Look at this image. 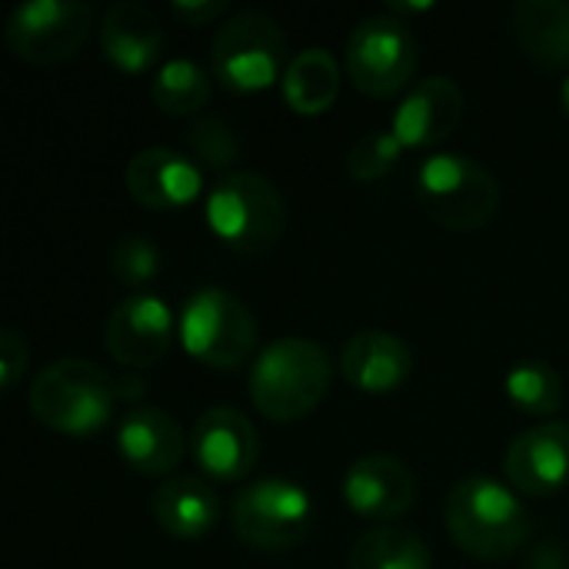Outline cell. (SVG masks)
Listing matches in <instances>:
<instances>
[{"label": "cell", "mask_w": 569, "mask_h": 569, "mask_svg": "<svg viewBox=\"0 0 569 569\" xmlns=\"http://www.w3.org/2000/svg\"><path fill=\"white\" fill-rule=\"evenodd\" d=\"M450 540L477 560H507L530 540V513L510 483L487 473L453 483L443 503Z\"/></svg>", "instance_id": "obj_1"}, {"label": "cell", "mask_w": 569, "mask_h": 569, "mask_svg": "<svg viewBox=\"0 0 569 569\" xmlns=\"http://www.w3.org/2000/svg\"><path fill=\"white\" fill-rule=\"evenodd\" d=\"M333 380L330 353L307 337H280L267 343L250 370V400L273 423L303 420L320 407Z\"/></svg>", "instance_id": "obj_2"}, {"label": "cell", "mask_w": 569, "mask_h": 569, "mask_svg": "<svg viewBox=\"0 0 569 569\" xmlns=\"http://www.w3.org/2000/svg\"><path fill=\"white\" fill-rule=\"evenodd\" d=\"M27 403L40 427L63 437H93L113 417L117 380L93 360L67 357L33 377Z\"/></svg>", "instance_id": "obj_3"}, {"label": "cell", "mask_w": 569, "mask_h": 569, "mask_svg": "<svg viewBox=\"0 0 569 569\" xmlns=\"http://www.w3.org/2000/svg\"><path fill=\"white\" fill-rule=\"evenodd\" d=\"M207 227L237 253H267L287 230V203L270 177L233 170L207 193Z\"/></svg>", "instance_id": "obj_4"}, {"label": "cell", "mask_w": 569, "mask_h": 569, "mask_svg": "<svg viewBox=\"0 0 569 569\" xmlns=\"http://www.w3.org/2000/svg\"><path fill=\"white\" fill-rule=\"evenodd\" d=\"M417 197L433 223L457 233L487 227L503 203L497 177L467 153L427 157L417 170Z\"/></svg>", "instance_id": "obj_5"}, {"label": "cell", "mask_w": 569, "mask_h": 569, "mask_svg": "<svg viewBox=\"0 0 569 569\" xmlns=\"http://www.w3.org/2000/svg\"><path fill=\"white\" fill-rule=\"evenodd\" d=\"M177 333L183 350L220 373L243 367L260 343L257 320L250 307L223 287H200L187 297Z\"/></svg>", "instance_id": "obj_6"}, {"label": "cell", "mask_w": 569, "mask_h": 569, "mask_svg": "<svg viewBox=\"0 0 569 569\" xmlns=\"http://www.w3.org/2000/svg\"><path fill=\"white\" fill-rule=\"evenodd\" d=\"M210 60L227 90L257 93L287 73V30L263 10H240L217 30Z\"/></svg>", "instance_id": "obj_7"}, {"label": "cell", "mask_w": 569, "mask_h": 569, "mask_svg": "<svg viewBox=\"0 0 569 569\" xmlns=\"http://www.w3.org/2000/svg\"><path fill=\"white\" fill-rule=\"evenodd\" d=\"M230 520L243 543L267 553H283L307 543L317 527L310 493L287 477L247 483L233 500Z\"/></svg>", "instance_id": "obj_8"}, {"label": "cell", "mask_w": 569, "mask_h": 569, "mask_svg": "<svg viewBox=\"0 0 569 569\" xmlns=\"http://www.w3.org/2000/svg\"><path fill=\"white\" fill-rule=\"evenodd\" d=\"M420 63V47L407 20L370 13L347 37V73L370 97H397L410 87Z\"/></svg>", "instance_id": "obj_9"}, {"label": "cell", "mask_w": 569, "mask_h": 569, "mask_svg": "<svg viewBox=\"0 0 569 569\" xmlns=\"http://www.w3.org/2000/svg\"><path fill=\"white\" fill-rule=\"evenodd\" d=\"M93 30V7L80 0H23L3 23V43L17 60L53 67L80 53Z\"/></svg>", "instance_id": "obj_10"}, {"label": "cell", "mask_w": 569, "mask_h": 569, "mask_svg": "<svg viewBox=\"0 0 569 569\" xmlns=\"http://www.w3.org/2000/svg\"><path fill=\"white\" fill-rule=\"evenodd\" d=\"M177 320L170 307L153 293L123 297L103 323V343L110 357L127 370L157 367L173 347Z\"/></svg>", "instance_id": "obj_11"}, {"label": "cell", "mask_w": 569, "mask_h": 569, "mask_svg": "<svg viewBox=\"0 0 569 569\" xmlns=\"http://www.w3.org/2000/svg\"><path fill=\"white\" fill-rule=\"evenodd\" d=\"M190 453L207 480L237 483L253 473L260 460V437L250 417L237 407H210L193 423Z\"/></svg>", "instance_id": "obj_12"}, {"label": "cell", "mask_w": 569, "mask_h": 569, "mask_svg": "<svg viewBox=\"0 0 569 569\" xmlns=\"http://www.w3.org/2000/svg\"><path fill=\"white\" fill-rule=\"evenodd\" d=\"M503 477L523 497H553L569 487V423L523 430L503 453Z\"/></svg>", "instance_id": "obj_13"}, {"label": "cell", "mask_w": 569, "mask_h": 569, "mask_svg": "<svg viewBox=\"0 0 569 569\" xmlns=\"http://www.w3.org/2000/svg\"><path fill=\"white\" fill-rule=\"evenodd\" d=\"M343 500L367 520H400L417 503V477L393 453H363L343 473Z\"/></svg>", "instance_id": "obj_14"}, {"label": "cell", "mask_w": 569, "mask_h": 569, "mask_svg": "<svg viewBox=\"0 0 569 569\" xmlns=\"http://www.w3.org/2000/svg\"><path fill=\"white\" fill-rule=\"evenodd\" d=\"M123 187L140 207L173 213L200 197L203 173L190 157L173 147H147L127 160Z\"/></svg>", "instance_id": "obj_15"}, {"label": "cell", "mask_w": 569, "mask_h": 569, "mask_svg": "<svg viewBox=\"0 0 569 569\" xmlns=\"http://www.w3.org/2000/svg\"><path fill=\"white\" fill-rule=\"evenodd\" d=\"M463 120V90L453 77L443 73H430L423 80H417L400 107L393 110V133L407 150L417 147H433L440 140H447Z\"/></svg>", "instance_id": "obj_16"}, {"label": "cell", "mask_w": 569, "mask_h": 569, "mask_svg": "<svg viewBox=\"0 0 569 569\" xmlns=\"http://www.w3.org/2000/svg\"><path fill=\"white\" fill-rule=\"evenodd\" d=\"M117 450L140 477H170L183 453V427L160 407H133L117 427Z\"/></svg>", "instance_id": "obj_17"}, {"label": "cell", "mask_w": 569, "mask_h": 569, "mask_svg": "<svg viewBox=\"0 0 569 569\" xmlns=\"http://www.w3.org/2000/svg\"><path fill=\"white\" fill-rule=\"evenodd\" d=\"M97 40H100L103 57L123 73L150 70L167 47L160 17L150 7L133 3V0H120L107 7V13L97 23Z\"/></svg>", "instance_id": "obj_18"}, {"label": "cell", "mask_w": 569, "mask_h": 569, "mask_svg": "<svg viewBox=\"0 0 569 569\" xmlns=\"http://www.w3.org/2000/svg\"><path fill=\"white\" fill-rule=\"evenodd\" d=\"M340 373L360 393H393L413 373V353L407 340L387 330H360L340 350Z\"/></svg>", "instance_id": "obj_19"}, {"label": "cell", "mask_w": 569, "mask_h": 569, "mask_svg": "<svg viewBox=\"0 0 569 569\" xmlns=\"http://www.w3.org/2000/svg\"><path fill=\"white\" fill-rule=\"evenodd\" d=\"M153 523L173 540H203L220 520V497L207 477H167L150 497Z\"/></svg>", "instance_id": "obj_20"}, {"label": "cell", "mask_w": 569, "mask_h": 569, "mask_svg": "<svg viewBox=\"0 0 569 569\" xmlns=\"http://www.w3.org/2000/svg\"><path fill=\"white\" fill-rule=\"evenodd\" d=\"M520 50L543 70L569 67V0H520L510 10Z\"/></svg>", "instance_id": "obj_21"}, {"label": "cell", "mask_w": 569, "mask_h": 569, "mask_svg": "<svg viewBox=\"0 0 569 569\" xmlns=\"http://www.w3.org/2000/svg\"><path fill=\"white\" fill-rule=\"evenodd\" d=\"M340 83H343L340 60L327 47H303L287 63V73L280 80L283 100L290 103L293 113H303V117H317L330 110L340 93Z\"/></svg>", "instance_id": "obj_22"}, {"label": "cell", "mask_w": 569, "mask_h": 569, "mask_svg": "<svg viewBox=\"0 0 569 569\" xmlns=\"http://www.w3.org/2000/svg\"><path fill=\"white\" fill-rule=\"evenodd\" d=\"M347 569H433V563L430 547L413 530L373 527L353 543Z\"/></svg>", "instance_id": "obj_23"}, {"label": "cell", "mask_w": 569, "mask_h": 569, "mask_svg": "<svg viewBox=\"0 0 569 569\" xmlns=\"http://www.w3.org/2000/svg\"><path fill=\"white\" fill-rule=\"evenodd\" d=\"M150 97L163 113H173V117L197 113L210 100V73L197 60L173 57L160 63L150 83Z\"/></svg>", "instance_id": "obj_24"}, {"label": "cell", "mask_w": 569, "mask_h": 569, "mask_svg": "<svg viewBox=\"0 0 569 569\" xmlns=\"http://www.w3.org/2000/svg\"><path fill=\"white\" fill-rule=\"evenodd\" d=\"M503 390L510 397V403L530 417H550L563 407V380L560 373L547 363V360H523L517 363L507 380Z\"/></svg>", "instance_id": "obj_25"}, {"label": "cell", "mask_w": 569, "mask_h": 569, "mask_svg": "<svg viewBox=\"0 0 569 569\" xmlns=\"http://www.w3.org/2000/svg\"><path fill=\"white\" fill-rule=\"evenodd\" d=\"M110 270L127 287H147L163 270V250L143 233L120 237L110 250Z\"/></svg>", "instance_id": "obj_26"}, {"label": "cell", "mask_w": 569, "mask_h": 569, "mask_svg": "<svg viewBox=\"0 0 569 569\" xmlns=\"http://www.w3.org/2000/svg\"><path fill=\"white\" fill-rule=\"evenodd\" d=\"M403 150H407V147L397 140L393 130H370V133H363V137L350 147V153H347V170H350V177L360 180V183L380 180V177H387V173L400 163Z\"/></svg>", "instance_id": "obj_27"}, {"label": "cell", "mask_w": 569, "mask_h": 569, "mask_svg": "<svg viewBox=\"0 0 569 569\" xmlns=\"http://www.w3.org/2000/svg\"><path fill=\"white\" fill-rule=\"evenodd\" d=\"M187 137H190V147H193L197 160H203L210 170H227L243 153V143H240L237 130L223 117H200L190 127Z\"/></svg>", "instance_id": "obj_28"}, {"label": "cell", "mask_w": 569, "mask_h": 569, "mask_svg": "<svg viewBox=\"0 0 569 569\" xmlns=\"http://www.w3.org/2000/svg\"><path fill=\"white\" fill-rule=\"evenodd\" d=\"M27 363H30L27 340L13 327H3L0 330V390H13L23 380Z\"/></svg>", "instance_id": "obj_29"}, {"label": "cell", "mask_w": 569, "mask_h": 569, "mask_svg": "<svg viewBox=\"0 0 569 569\" xmlns=\"http://www.w3.org/2000/svg\"><path fill=\"white\" fill-rule=\"evenodd\" d=\"M227 7H230L227 0H173V3H170L173 17H180V20H187V23H197V27H203V23L223 17Z\"/></svg>", "instance_id": "obj_30"}, {"label": "cell", "mask_w": 569, "mask_h": 569, "mask_svg": "<svg viewBox=\"0 0 569 569\" xmlns=\"http://www.w3.org/2000/svg\"><path fill=\"white\" fill-rule=\"evenodd\" d=\"M527 569H569V553L557 543H540L530 557Z\"/></svg>", "instance_id": "obj_31"}, {"label": "cell", "mask_w": 569, "mask_h": 569, "mask_svg": "<svg viewBox=\"0 0 569 569\" xmlns=\"http://www.w3.org/2000/svg\"><path fill=\"white\" fill-rule=\"evenodd\" d=\"M147 393V383L140 380V373H123L120 380H117V400H140Z\"/></svg>", "instance_id": "obj_32"}, {"label": "cell", "mask_w": 569, "mask_h": 569, "mask_svg": "<svg viewBox=\"0 0 569 569\" xmlns=\"http://www.w3.org/2000/svg\"><path fill=\"white\" fill-rule=\"evenodd\" d=\"M430 7H433L430 0H417V3H413V0H387V10H390L393 17H400V20L410 17V13H423V10H430Z\"/></svg>", "instance_id": "obj_33"}, {"label": "cell", "mask_w": 569, "mask_h": 569, "mask_svg": "<svg viewBox=\"0 0 569 569\" xmlns=\"http://www.w3.org/2000/svg\"><path fill=\"white\" fill-rule=\"evenodd\" d=\"M560 107H563V113L569 117V77L563 80V87H560Z\"/></svg>", "instance_id": "obj_34"}]
</instances>
